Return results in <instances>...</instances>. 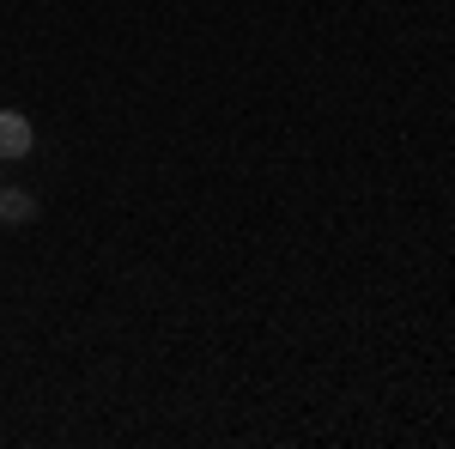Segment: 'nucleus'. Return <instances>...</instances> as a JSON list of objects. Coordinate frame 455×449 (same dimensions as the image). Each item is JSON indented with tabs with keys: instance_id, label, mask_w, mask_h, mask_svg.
<instances>
[{
	"instance_id": "nucleus-1",
	"label": "nucleus",
	"mask_w": 455,
	"mask_h": 449,
	"mask_svg": "<svg viewBox=\"0 0 455 449\" xmlns=\"http://www.w3.org/2000/svg\"><path fill=\"white\" fill-rule=\"evenodd\" d=\"M31 146H36L31 116H19V109H0V158H25Z\"/></svg>"
},
{
	"instance_id": "nucleus-2",
	"label": "nucleus",
	"mask_w": 455,
	"mask_h": 449,
	"mask_svg": "<svg viewBox=\"0 0 455 449\" xmlns=\"http://www.w3.org/2000/svg\"><path fill=\"white\" fill-rule=\"evenodd\" d=\"M36 219V195L25 188H0V225H31Z\"/></svg>"
}]
</instances>
